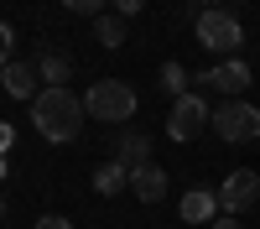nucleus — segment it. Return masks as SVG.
<instances>
[{
    "instance_id": "10",
    "label": "nucleus",
    "mask_w": 260,
    "mask_h": 229,
    "mask_svg": "<svg viewBox=\"0 0 260 229\" xmlns=\"http://www.w3.org/2000/svg\"><path fill=\"white\" fill-rule=\"evenodd\" d=\"M115 161L130 167V172H136V167H146V161H151V141L136 136V130H125V136L115 141Z\"/></svg>"
},
{
    "instance_id": "16",
    "label": "nucleus",
    "mask_w": 260,
    "mask_h": 229,
    "mask_svg": "<svg viewBox=\"0 0 260 229\" xmlns=\"http://www.w3.org/2000/svg\"><path fill=\"white\" fill-rule=\"evenodd\" d=\"M68 11H78V16H104V0H62Z\"/></svg>"
},
{
    "instance_id": "15",
    "label": "nucleus",
    "mask_w": 260,
    "mask_h": 229,
    "mask_svg": "<svg viewBox=\"0 0 260 229\" xmlns=\"http://www.w3.org/2000/svg\"><path fill=\"white\" fill-rule=\"evenodd\" d=\"M156 78H161V89H167L172 99H182V94H187V73L177 68V62H167V68H161Z\"/></svg>"
},
{
    "instance_id": "1",
    "label": "nucleus",
    "mask_w": 260,
    "mask_h": 229,
    "mask_svg": "<svg viewBox=\"0 0 260 229\" xmlns=\"http://www.w3.org/2000/svg\"><path fill=\"white\" fill-rule=\"evenodd\" d=\"M83 120H89V110H83V99L68 94V89H42L31 99V125H37V136L52 141V146H73Z\"/></svg>"
},
{
    "instance_id": "14",
    "label": "nucleus",
    "mask_w": 260,
    "mask_h": 229,
    "mask_svg": "<svg viewBox=\"0 0 260 229\" xmlns=\"http://www.w3.org/2000/svg\"><path fill=\"white\" fill-rule=\"evenodd\" d=\"M94 37L104 42V47H120V42H125V16H99L94 21Z\"/></svg>"
},
{
    "instance_id": "4",
    "label": "nucleus",
    "mask_w": 260,
    "mask_h": 229,
    "mask_svg": "<svg viewBox=\"0 0 260 229\" xmlns=\"http://www.w3.org/2000/svg\"><path fill=\"white\" fill-rule=\"evenodd\" d=\"M198 42H203L208 52H219V57H234L240 42H245V26L234 16H224V11H203L198 16Z\"/></svg>"
},
{
    "instance_id": "22",
    "label": "nucleus",
    "mask_w": 260,
    "mask_h": 229,
    "mask_svg": "<svg viewBox=\"0 0 260 229\" xmlns=\"http://www.w3.org/2000/svg\"><path fill=\"white\" fill-rule=\"evenodd\" d=\"M0 214H6V198H0Z\"/></svg>"
},
{
    "instance_id": "9",
    "label": "nucleus",
    "mask_w": 260,
    "mask_h": 229,
    "mask_svg": "<svg viewBox=\"0 0 260 229\" xmlns=\"http://www.w3.org/2000/svg\"><path fill=\"white\" fill-rule=\"evenodd\" d=\"M130 193H136L141 203H161V198H167V172H161L156 161L136 167V172H130Z\"/></svg>"
},
{
    "instance_id": "24",
    "label": "nucleus",
    "mask_w": 260,
    "mask_h": 229,
    "mask_svg": "<svg viewBox=\"0 0 260 229\" xmlns=\"http://www.w3.org/2000/svg\"><path fill=\"white\" fill-rule=\"evenodd\" d=\"M0 172H6V161H0Z\"/></svg>"
},
{
    "instance_id": "12",
    "label": "nucleus",
    "mask_w": 260,
    "mask_h": 229,
    "mask_svg": "<svg viewBox=\"0 0 260 229\" xmlns=\"http://www.w3.org/2000/svg\"><path fill=\"white\" fill-rule=\"evenodd\" d=\"M37 73H42V83H47V89H68L73 62L62 57V52H42V57H37Z\"/></svg>"
},
{
    "instance_id": "20",
    "label": "nucleus",
    "mask_w": 260,
    "mask_h": 229,
    "mask_svg": "<svg viewBox=\"0 0 260 229\" xmlns=\"http://www.w3.org/2000/svg\"><path fill=\"white\" fill-rule=\"evenodd\" d=\"M208 229H240V224H234V214H224V219H213Z\"/></svg>"
},
{
    "instance_id": "8",
    "label": "nucleus",
    "mask_w": 260,
    "mask_h": 229,
    "mask_svg": "<svg viewBox=\"0 0 260 229\" xmlns=\"http://www.w3.org/2000/svg\"><path fill=\"white\" fill-rule=\"evenodd\" d=\"M37 78H42V73H37V62H21V57H11L6 68H0V83H6V94H11V99H37V94H42V89H37Z\"/></svg>"
},
{
    "instance_id": "5",
    "label": "nucleus",
    "mask_w": 260,
    "mask_h": 229,
    "mask_svg": "<svg viewBox=\"0 0 260 229\" xmlns=\"http://www.w3.org/2000/svg\"><path fill=\"white\" fill-rule=\"evenodd\" d=\"M250 83H255V73H250L245 57H224V62H213V68L198 73V89H219V94H229V99H240Z\"/></svg>"
},
{
    "instance_id": "17",
    "label": "nucleus",
    "mask_w": 260,
    "mask_h": 229,
    "mask_svg": "<svg viewBox=\"0 0 260 229\" xmlns=\"http://www.w3.org/2000/svg\"><path fill=\"white\" fill-rule=\"evenodd\" d=\"M11 42H16V37H11V26H6V21H0V68H6V62H11Z\"/></svg>"
},
{
    "instance_id": "3",
    "label": "nucleus",
    "mask_w": 260,
    "mask_h": 229,
    "mask_svg": "<svg viewBox=\"0 0 260 229\" xmlns=\"http://www.w3.org/2000/svg\"><path fill=\"white\" fill-rule=\"evenodd\" d=\"M213 136L219 141H229V146H245V141H255L260 136V110L250 99H224L219 110H213Z\"/></svg>"
},
{
    "instance_id": "11",
    "label": "nucleus",
    "mask_w": 260,
    "mask_h": 229,
    "mask_svg": "<svg viewBox=\"0 0 260 229\" xmlns=\"http://www.w3.org/2000/svg\"><path fill=\"white\" fill-rule=\"evenodd\" d=\"M213 214H219V193H208V187H192L182 198V219L187 224H208Z\"/></svg>"
},
{
    "instance_id": "13",
    "label": "nucleus",
    "mask_w": 260,
    "mask_h": 229,
    "mask_svg": "<svg viewBox=\"0 0 260 229\" xmlns=\"http://www.w3.org/2000/svg\"><path fill=\"white\" fill-rule=\"evenodd\" d=\"M120 187H130V167H120V161H104L99 172H94V193H120Z\"/></svg>"
},
{
    "instance_id": "2",
    "label": "nucleus",
    "mask_w": 260,
    "mask_h": 229,
    "mask_svg": "<svg viewBox=\"0 0 260 229\" xmlns=\"http://www.w3.org/2000/svg\"><path fill=\"white\" fill-rule=\"evenodd\" d=\"M83 110L94 120H104V125H125L141 110V99H136V89H130L125 78H99V83H89V94H83Z\"/></svg>"
},
{
    "instance_id": "7",
    "label": "nucleus",
    "mask_w": 260,
    "mask_h": 229,
    "mask_svg": "<svg viewBox=\"0 0 260 229\" xmlns=\"http://www.w3.org/2000/svg\"><path fill=\"white\" fill-rule=\"evenodd\" d=\"M260 203V177L250 172V167H234V172L219 182V208L224 214H245V208Z\"/></svg>"
},
{
    "instance_id": "19",
    "label": "nucleus",
    "mask_w": 260,
    "mask_h": 229,
    "mask_svg": "<svg viewBox=\"0 0 260 229\" xmlns=\"http://www.w3.org/2000/svg\"><path fill=\"white\" fill-rule=\"evenodd\" d=\"M37 229H73L68 219H57V214H47V219H37Z\"/></svg>"
},
{
    "instance_id": "23",
    "label": "nucleus",
    "mask_w": 260,
    "mask_h": 229,
    "mask_svg": "<svg viewBox=\"0 0 260 229\" xmlns=\"http://www.w3.org/2000/svg\"><path fill=\"white\" fill-rule=\"evenodd\" d=\"M203 6H219V0H203Z\"/></svg>"
},
{
    "instance_id": "6",
    "label": "nucleus",
    "mask_w": 260,
    "mask_h": 229,
    "mask_svg": "<svg viewBox=\"0 0 260 229\" xmlns=\"http://www.w3.org/2000/svg\"><path fill=\"white\" fill-rule=\"evenodd\" d=\"M213 115H208V99H198V94H182V99H172V115H167V136L172 141H192L208 125Z\"/></svg>"
},
{
    "instance_id": "21",
    "label": "nucleus",
    "mask_w": 260,
    "mask_h": 229,
    "mask_svg": "<svg viewBox=\"0 0 260 229\" xmlns=\"http://www.w3.org/2000/svg\"><path fill=\"white\" fill-rule=\"evenodd\" d=\"M6 146H11V125H0V151H6Z\"/></svg>"
},
{
    "instance_id": "18",
    "label": "nucleus",
    "mask_w": 260,
    "mask_h": 229,
    "mask_svg": "<svg viewBox=\"0 0 260 229\" xmlns=\"http://www.w3.org/2000/svg\"><path fill=\"white\" fill-rule=\"evenodd\" d=\"M141 6H146V0H115V16H136Z\"/></svg>"
}]
</instances>
